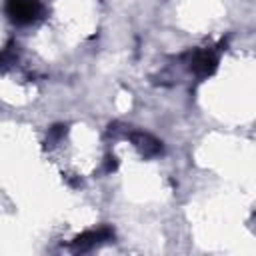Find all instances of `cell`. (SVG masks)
Here are the masks:
<instances>
[{
	"mask_svg": "<svg viewBox=\"0 0 256 256\" xmlns=\"http://www.w3.org/2000/svg\"><path fill=\"white\" fill-rule=\"evenodd\" d=\"M116 168H118L116 156H108V158H106V172H114Z\"/></svg>",
	"mask_w": 256,
	"mask_h": 256,
	"instance_id": "52a82bcc",
	"label": "cell"
},
{
	"mask_svg": "<svg viewBox=\"0 0 256 256\" xmlns=\"http://www.w3.org/2000/svg\"><path fill=\"white\" fill-rule=\"evenodd\" d=\"M4 10L14 24L26 26L40 18L42 4H40V0H6Z\"/></svg>",
	"mask_w": 256,
	"mask_h": 256,
	"instance_id": "6da1fadb",
	"label": "cell"
},
{
	"mask_svg": "<svg viewBox=\"0 0 256 256\" xmlns=\"http://www.w3.org/2000/svg\"><path fill=\"white\" fill-rule=\"evenodd\" d=\"M64 134H66V126H64V124H54V126L50 128L48 142H56V140H60Z\"/></svg>",
	"mask_w": 256,
	"mask_h": 256,
	"instance_id": "8992f818",
	"label": "cell"
},
{
	"mask_svg": "<svg viewBox=\"0 0 256 256\" xmlns=\"http://www.w3.org/2000/svg\"><path fill=\"white\" fill-rule=\"evenodd\" d=\"M130 140L144 156H156L162 152V142L148 132H130Z\"/></svg>",
	"mask_w": 256,
	"mask_h": 256,
	"instance_id": "277c9868",
	"label": "cell"
},
{
	"mask_svg": "<svg viewBox=\"0 0 256 256\" xmlns=\"http://www.w3.org/2000/svg\"><path fill=\"white\" fill-rule=\"evenodd\" d=\"M216 66H218V58L212 50H196L190 56V70L200 78L214 74Z\"/></svg>",
	"mask_w": 256,
	"mask_h": 256,
	"instance_id": "7a4b0ae2",
	"label": "cell"
},
{
	"mask_svg": "<svg viewBox=\"0 0 256 256\" xmlns=\"http://www.w3.org/2000/svg\"><path fill=\"white\" fill-rule=\"evenodd\" d=\"M112 238H114V232L104 226V228L88 230V232L76 236V238L72 240V248H74L76 252H84V250H90L92 246L102 244V242H108V240H112Z\"/></svg>",
	"mask_w": 256,
	"mask_h": 256,
	"instance_id": "3957f363",
	"label": "cell"
},
{
	"mask_svg": "<svg viewBox=\"0 0 256 256\" xmlns=\"http://www.w3.org/2000/svg\"><path fill=\"white\" fill-rule=\"evenodd\" d=\"M18 46L14 44V42H8L2 50H0V70H4V68H8L14 60H16V54H18V50H16Z\"/></svg>",
	"mask_w": 256,
	"mask_h": 256,
	"instance_id": "5b68a950",
	"label": "cell"
}]
</instances>
